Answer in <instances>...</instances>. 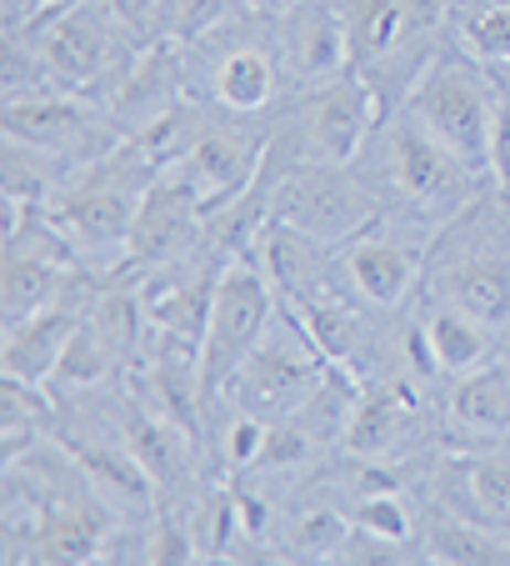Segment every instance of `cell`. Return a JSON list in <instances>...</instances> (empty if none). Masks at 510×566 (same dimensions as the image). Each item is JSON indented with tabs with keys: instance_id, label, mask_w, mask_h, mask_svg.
<instances>
[{
	"instance_id": "ac0fdd59",
	"label": "cell",
	"mask_w": 510,
	"mask_h": 566,
	"mask_svg": "<svg viewBox=\"0 0 510 566\" xmlns=\"http://www.w3.org/2000/svg\"><path fill=\"white\" fill-rule=\"evenodd\" d=\"M415 332H421V342H425V352H431V366L440 371V381L470 376L486 361L506 356V336L490 332V326H480L476 316H466V311L446 306V301H436V296H421V306H415Z\"/></svg>"
},
{
	"instance_id": "ba28073f",
	"label": "cell",
	"mask_w": 510,
	"mask_h": 566,
	"mask_svg": "<svg viewBox=\"0 0 510 566\" xmlns=\"http://www.w3.org/2000/svg\"><path fill=\"white\" fill-rule=\"evenodd\" d=\"M431 241H436V231L381 211L351 247H340L330 256V276L375 316H411L425 296Z\"/></svg>"
},
{
	"instance_id": "52a82bcc",
	"label": "cell",
	"mask_w": 510,
	"mask_h": 566,
	"mask_svg": "<svg viewBox=\"0 0 510 566\" xmlns=\"http://www.w3.org/2000/svg\"><path fill=\"white\" fill-rule=\"evenodd\" d=\"M385 120L381 96L355 71L336 75L330 86L296 96L270 120V156L280 171L290 166H355Z\"/></svg>"
},
{
	"instance_id": "7a4b0ae2",
	"label": "cell",
	"mask_w": 510,
	"mask_h": 566,
	"mask_svg": "<svg viewBox=\"0 0 510 566\" xmlns=\"http://www.w3.org/2000/svg\"><path fill=\"white\" fill-rule=\"evenodd\" d=\"M351 25V71L371 81L385 116L411 96L440 51H450V0H340Z\"/></svg>"
},
{
	"instance_id": "5b68a950",
	"label": "cell",
	"mask_w": 510,
	"mask_h": 566,
	"mask_svg": "<svg viewBox=\"0 0 510 566\" xmlns=\"http://www.w3.org/2000/svg\"><path fill=\"white\" fill-rule=\"evenodd\" d=\"M191 55V96L221 116H276L286 106V65H280L276 21L241 11L231 25L185 45Z\"/></svg>"
},
{
	"instance_id": "3957f363",
	"label": "cell",
	"mask_w": 510,
	"mask_h": 566,
	"mask_svg": "<svg viewBox=\"0 0 510 566\" xmlns=\"http://www.w3.org/2000/svg\"><path fill=\"white\" fill-rule=\"evenodd\" d=\"M156 176L146 166L126 156V150H110V156L91 160L65 181V191L45 206L51 226L65 235L75 266L91 271V276H120L130 271V226H136L140 196Z\"/></svg>"
},
{
	"instance_id": "e0dca14e",
	"label": "cell",
	"mask_w": 510,
	"mask_h": 566,
	"mask_svg": "<svg viewBox=\"0 0 510 566\" xmlns=\"http://www.w3.org/2000/svg\"><path fill=\"white\" fill-rule=\"evenodd\" d=\"M100 281L106 276H85L81 286H75L65 301H55L51 311L21 321L11 332H0V376L31 381V386H51L55 366H61L65 346H71L75 326H81V316H85V301H91V291H96Z\"/></svg>"
},
{
	"instance_id": "2e32d148",
	"label": "cell",
	"mask_w": 510,
	"mask_h": 566,
	"mask_svg": "<svg viewBox=\"0 0 510 566\" xmlns=\"http://www.w3.org/2000/svg\"><path fill=\"white\" fill-rule=\"evenodd\" d=\"M185 96H191V55L181 41H156L136 55V65L126 71L116 96L106 101V111L126 140L156 116H166L170 106H181Z\"/></svg>"
},
{
	"instance_id": "7c38bea8",
	"label": "cell",
	"mask_w": 510,
	"mask_h": 566,
	"mask_svg": "<svg viewBox=\"0 0 510 566\" xmlns=\"http://www.w3.org/2000/svg\"><path fill=\"white\" fill-rule=\"evenodd\" d=\"M0 140H21L65 166H91L120 146V130L100 101L71 96V91H45L31 101H6L0 111Z\"/></svg>"
},
{
	"instance_id": "603a6c76",
	"label": "cell",
	"mask_w": 510,
	"mask_h": 566,
	"mask_svg": "<svg viewBox=\"0 0 510 566\" xmlns=\"http://www.w3.org/2000/svg\"><path fill=\"white\" fill-rule=\"evenodd\" d=\"M456 11V45L470 61L490 65V71H506L510 65V0H470V6H450Z\"/></svg>"
},
{
	"instance_id": "d4e9b609",
	"label": "cell",
	"mask_w": 510,
	"mask_h": 566,
	"mask_svg": "<svg viewBox=\"0 0 510 566\" xmlns=\"http://www.w3.org/2000/svg\"><path fill=\"white\" fill-rule=\"evenodd\" d=\"M490 171H496V186L510 191V86L506 101H500V116H496V146H490Z\"/></svg>"
},
{
	"instance_id": "8992f818",
	"label": "cell",
	"mask_w": 510,
	"mask_h": 566,
	"mask_svg": "<svg viewBox=\"0 0 510 566\" xmlns=\"http://www.w3.org/2000/svg\"><path fill=\"white\" fill-rule=\"evenodd\" d=\"M500 101H506V81H500L490 65L470 61V55L450 41V51L436 55V65L415 81L411 96L395 111L415 116L450 156H460L470 171L496 181V171H490V146H496Z\"/></svg>"
},
{
	"instance_id": "5bb4252c",
	"label": "cell",
	"mask_w": 510,
	"mask_h": 566,
	"mask_svg": "<svg viewBox=\"0 0 510 566\" xmlns=\"http://www.w3.org/2000/svg\"><path fill=\"white\" fill-rule=\"evenodd\" d=\"M440 441L450 451H496L510 447V352L480 371L446 381L440 396Z\"/></svg>"
},
{
	"instance_id": "4fadbf2b",
	"label": "cell",
	"mask_w": 510,
	"mask_h": 566,
	"mask_svg": "<svg viewBox=\"0 0 510 566\" xmlns=\"http://www.w3.org/2000/svg\"><path fill=\"white\" fill-rule=\"evenodd\" d=\"M280 65H286V101L310 96L351 71V25L340 0H296L276 15Z\"/></svg>"
},
{
	"instance_id": "30bf717a",
	"label": "cell",
	"mask_w": 510,
	"mask_h": 566,
	"mask_svg": "<svg viewBox=\"0 0 510 566\" xmlns=\"http://www.w3.org/2000/svg\"><path fill=\"white\" fill-rule=\"evenodd\" d=\"M381 211V191L371 186L361 160L355 166H290L276 176V191H270V216L316 235L330 256L351 247Z\"/></svg>"
},
{
	"instance_id": "277c9868",
	"label": "cell",
	"mask_w": 510,
	"mask_h": 566,
	"mask_svg": "<svg viewBox=\"0 0 510 566\" xmlns=\"http://www.w3.org/2000/svg\"><path fill=\"white\" fill-rule=\"evenodd\" d=\"M21 31L35 41L55 91L100 101V106L116 96L126 71L136 65V55L146 51V45H136L120 31L116 11L106 0H65V6L25 15Z\"/></svg>"
},
{
	"instance_id": "7402d4cb",
	"label": "cell",
	"mask_w": 510,
	"mask_h": 566,
	"mask_svg": "<svg viewBox=\"0 0 510 566\" xmlns=\"http://www.w3.org/2000/svg\"><path fill=\"white\" fill-rule=\"evenodd\" d=\"M425 562L436 566H510V536L470 522L460 512H440L425 522Z\"/></svg>"
},
{
	"instance_id": "8fae6325",
	"label": "cell",
	"mask_w": 510,
	"mask_h": 566,
	"mask_svg": "<svg viewBox=\"0 0 510 566\" xmlns=\"http://www.w3.org/2000/svg\"><path fill=\"white\" fill-rule=\"evenodd\" d=\"M280 296L261 266L251 256H235L225 261L221 281H215V301H211V321H205V336H201V386H205V401H221L231 376L241 371V361L261 346L266 326L276 321Z\"/></svg>"
},
{
	"instance_id": "44dd1931",
	"label": "cell",
	"mask_w": 510,
	"mask_h": 566,
	"mask_svg": "<svg viewBox=\"0 0 510 566\" xmlns=\"http://www.w3.org/2000/svg\"><path fill=\"white\" fill-rule=\"evenodd\" d=\"M75 176V166L45 156L35 146H21V140H6L0 146V201L21 206V211H45L55 196L65 191V181Z\"/></svg>"
},
{
	"instance_id": "d6986e66",
	"label": "cell",
	"mask_w": 510,
	"mask_h": 566,
	"mask_svg": "<svg viewBox=\"0 0 510 566\" xmlns=\"http://www.w3.org/2000/svg\"><path fill=\"white\" fill-rule=\"evenodd\" d=\"M245 256L261 266V276L276 286L280 301H300L330 281V251L320 247L316 235L300 231V226L280 221V216H270V221L261 226V235L251 241Z\"/></svg>"
},
{
	"instance_id": "ffe728a7",
	"label": "cell",
	"mask_w": 510,
	"mask_h": 566,
	"mask_svg": "<svg viewBox=\"0 0 510 566\" xmlns=\"http://www.w3.org/2000/svg\"><path fill=\"white\" fill-rule=\"evenodd\" d=\"M45 437H55V396L51 386L0 376V467L21 461Z\"/></svg>"
},
{
	"instance_id": "9c48e42d",
	"label": "cell",
	"mask_w": 510,
	"mask_h": 566,
	"mask_svg": "<svg viewBox=\"0 0 510 566\" xmlns=\"http://www.w3.org/2000/svg\"><path fill=\"white\" fill-rule=\"evenodd\" d=\"M336 371L340 366H330L326 356H320V346L306 336L296 311L280 301V311L266 326L261 346L241 361V371L231 376V386H225V396L215 407L245 411V417H261V421H280L306 407Z\"/></svg>"
},
{
	"instance_id": "4316f807",
	"label": "cell",
	"mask_w": 510,
	"mask_h": 566,
	"mask_svg": "<svg viewBox=\"0 0 510 566\" xmlns=\"http://www.w3.org/2000/svg\"><path fill=\"white\" fill-rule=\"evenodd\" d=\"M450 6H470V0H450Z\"/></svg>"
},
{
	"instance_id": "9a60e30c",
	"label": "cell",
	"mask_w": 510,
	"mask_h": 566,
	"mask_svg": "<svg viewBox=\"0 0 510 566\" xmlns=\"http://www.w3.org/2000/svg\"><path fill=\"white\" fill-rule=\"evenodd\" d=\"M205 241V206L176 171L156 176L140 196L136 226H130V271L166 266Z\"/></svg>"
},
{
	"instance_id": "6da1fadb",
	"label": "cell",
	"mask_w": 510,
	"mask_h": 566,
	"mask_svg": "<svg viewBox=\"0 0 510 566\" xmlns=\"http://www.w3.org/2000/svg\"><path fill=\"white\" fill-rule=\"evenodd\" d=\"M371 186L381 191V206L391 216H405V221L425 226V231H440L450 226L470 201L490 191V176L470 171L460 156H450L431 130L421 126L405 111H391V116L375 126L371 146L361 156Z\"/></svg>"
},
{
	"instance_id": "484cf974",
	"label": "cell",
	"mask_w": 510,
	"mask_h": 566,
	"mask_svg": "<svg viewBox=\"0 0 510 566\" xmlns=\"http://www.w3.org/2000/svg\"><path fill=\"white\" fill-rule=\"evenodd\" d=\"M241 6L251 15H266V21H276V15H286L290 6H296V0H241Z\"/></svg>"
},
{
	"instance_id": "cb8c5ba5",
	"label": "cell",
	"mask_w": 510,
	"mask_h": 566,
	"mask_svg": "<svg viewBox=\"0 0 510 566\" xmlns=\"http://www.w3.org/2000/svg\"><path fill=\"white\" fill-rule=\"evenodd\" d=\"M241 11H245L241 0H170V11H166V41L191 45V41H201V35L231 25Z\"/></svg>"
}]
</instances>
